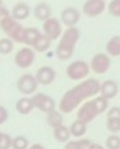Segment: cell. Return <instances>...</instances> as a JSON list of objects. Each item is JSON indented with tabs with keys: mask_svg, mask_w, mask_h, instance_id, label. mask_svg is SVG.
<instances>
[{
	"mask_svg": "<svg viewBox=\"0 0 120 149\" xmlns=\"http://www.w3.org/2000/svg\"><path fill=\"white\" fill-rule=\"evenodd\" d=\"M100 92V82L93 78L81 81L77 85L67 90L62 95L58 104L59 110L63 114L70 113L79 108L83 102L95 97Z\"/></svg>",
	"mask_w": 120,
	"mask_h": 149,
	"instance_id": "6da1fadb",
	"label": "cell"
},
{
	"mask_svg": "<svg viewBox=\"0 0 120 149\" xmlns=\"http://www.w3.org/2000/svg\"><path fill=\"white\" fill-rule=\"evenodd\" d=\"M109 106V101L100 95L93 97V99L83 102L77 109V118L86 124H90L96 118L105 112Z\"/></svg>",
	"mask_w": 120,
	"mask_h": 149,
	"instance_id": "7a4b0ae2",
	"label": "cell"
},
{
	"mask_svg": "<svg viewBox=\"0 0 120 149\" xmlns=\"http://www.w3.org/2000/svg\"><path fill=\"white\" fill-rule=\"evenodd\" d=\"M81 37V32L77 27L66 28L62 33L56 47V56L59 60H68L74 53L75 46Z\"/></svg>",
	"mask_w": 120,
	"mask_h": 149,
	"instance_id": "3957f363",
	"label": "cell"
},
{
	"mask_svg": "<svg viewBox=\"0 0 120 149\" xmlns=\"http://www.w3.org/2000/svg\"><path fill=\"white\" fill-rule=\"evenodd\" d=\"M0 29L7 36V38L11 39L15 43L21 44L25 28L10 15L6 13L0 17Z\"/></svg>",
	"mask_w": 120,
	"mask_h": 149,
	"instance_id": "277c9868",
	"label": "cell"
},
{
	"mask_svg": "<svg viewBox=\"0 0 120 149\" xmlns=\"http://www.w3.org/2000/svg\"><path fill=\"white\" fill-rule=\"evenodd\" d=\"M91 72L90 64L85 60H74L66 68V76L71 81H83Z\"/></svg>",
	"mask_w": 120,
	"mask_h": 149,
	"instance_id": "5b68a950",
	"label": "cell"
},
{
	"mask_svg": "<svg viewBox=\"0 0 120 149\" xmlns=\"http://www.w3.org/2000/svg\"><path fill=\"white\" fill-rule=\"evenodd\" d=\"M39 83L36 80V77L31 74H23L19 78L17 82V88L23 96L34 95L38 89Z\"/></svg>",
	"mask_w": 120,
	"mask_h": 149,
	"instance_id": "8992f818",
	"label": "cell"
},
{
	"mask_svg": "<svg viewBox=\"0 0 120 149\" xmlns=\"http://www.w3.org/2000/svg\"><path fill=\"white\" fill-rule=\"evenodd\" d=\"M36 53L33 47L25 46L17 51L14 55V63L19 68H29L35 62Z\"/></svg>",
	"mask_w": 120,
	"mask_h": 149,
	"instance_id": "52a82bcc",
	"label": "cell"
},
{
	"mask_svg": "<svg viewBox=\"0 0 120 149\" xmlns=\"http://www.w3.org/2000/svg\"><path fill=\"white\" fill-rule=\"evenodd\" d=\"M111 66V59L107 53L99 52L92 57L90 62V68L97 74H104L109 70Z\"/></svg>",
	"mask_w": 120,
	"mask_h": 149,
	"instance_id": "ba28073f",
	"label": "cell"
},
{
	"mask_svg": "<svg viewBox=\"0 0 120 149\" xmlns=\"http://www.w3.org/2000/svg\"><path fill=\"white\" fill-rule=\"evenodd\" d=\"M43 34L46 35L51 41L57 40L58 38L61 37L63 33L62 30V24L60 22V19H56V17H50V19H46L43 22Z\"/></svg>",
	"mask_w": 120,
	"mask_h": 149,
	"instance_id": "9c48e42d",
	"label": "cell"
},
{
	"mask_svg": "<svg viewBox=\"0 0 120 149\" xmlns=\"http://www.w3.org/2000/svg\"><path fill=\"white\" fill-rule=\"evenodd\" d=\"M31 98L35 108H37L38 110L46 114L55 109L56 107L55 101L53 98L45 93H35L34 95H32Z\"/></svg>",
	"mask_w": 120,
	"mask_h": 149,
	"instance_id": "30bf717a",
	"label": "cell"
},
{
	"mask_svg": "<svg viewBox=\"0 0 120 149\" xmlns=\"http://www.w3.org/2000/svg\"><path fill=\"white\" fill-rule=\"evenodd\" d=\"M107 8L105 0H87L83 3L81 10L89 17H97L101 15Z\"/></svg>",
	"mask_w": 120,
	"mask_h": 149,
	"instance_id": "8fae6325",
	"label": "cell"
},
{
	"mask_svg": "<svg viewBox=\"0 0 120 149\" xmlns=\"http://www.w3.org/2000/svg\"><path fill=\"white\" fill-rule=\"evenodd\" d=\"M81 21V11L77 7H65L60 13V22L66 28L75 27Z\"/></svg>",
	"mask_w": 120,
	"mask_h": 149,
	"instance_id": "7c38bea8",
	"label": "cell"
},
{
	"mask_svg": "<svg viewBox=\"0 0 120 149\" xmlns=\"http://www.w3.org/2000/svg\"><path fill=\"white\" fill-rule=\"evenodd\" d=\"M36 80L39 83V85L48 86L51 85L56 78V72L53 68L48 65H43L38 68L37 72L35 74Z\"/></svg>",
	"mask_w": 120,
	"mask_h": 149,
	"instance_id": "4fadbf2b",
	"label": "cell"
},
{
	"mask_svg": "<svg viewBox=\"0 0 120 149\" xmlns=\"http://www.w3.org/2000/svg\"><path fill=\"white\" fill-rule=\"evenodd\" d=\"M119 92V86L114 80H106L103 83H100V96L107 99L108 101L113 99Z\"/></svg>",
	"mask_w": 120,
	"mask_h": 149,
	"instance_id": "5bb4252c",
	"label": "cell"
},
{
	"mask_svg": "<svg viewBox=\"0 0 120 149\" xmlns=\"http://www.w3.org/2000/svg\"><path fill=\"white\" fill-rule=\"evenodd\" d=\"M30 15H31V7L26 2H17L15 5H13L10 13L11 17L19 22L27 19Z\"/></svg>",
	"mask_w": 120,
	"mask_h": 149,
	"instance_id": "9a60e30c",
	"label": "cell"
},
{
	"mask_svg": "<svg viewBox=\"0 0 120 149\" xmlns=\"http://www.w3.org/2000/svg\"><path fill=\"white\" fill-rule=\"evenodd\" d=\"M41 35L42 33L37 28H25L21 44H25L26 46L33 47Z\"/></svg>",
	"mask_w": 120,
	"mask_h": 149,
	"instance_id": "2e32d148",
	"label": "cell"
},
{
	"mask_svg": "<svg viewBox=\"0 0 120 149\" xmlns=\"http://www.w3.org/2000/svg\"><path fill=\"white\" fill-rule=\"evenodd\" d=\"M33 15L36 17V19L41 22H45L46 19H50L52 17V9L48 3L40 2L34 7Z\"/></svg>",
	"mask_w": 120,
	"mask_h": 149,
	"instance_id": "e0dca14e",
	"label": "cell"
},
{
	"mask_svg": "<svg viewBox=\"0 0 120 149\" xmlns=\"http://www.w3.org/2000/svg\"><path fill=\"white\" fill-rule=\"evenodd\" d=\"M15 109L21 116H27V114L31 113L35 109L32 98L29 96H23V97L19 98L15 103Z\"/></svg>",
	"mask_w": 120,
	"mask_h": 149,
	"instance_id": "ac0fdd59",
	"label": "cell"
},
{
	"mask_svg": "<svg viewBox=\"0 0 120 149\" xmlns=\"http://www.w3.org/2000/svg\"><path fill=\"white\" fill-rule=\"evenodd\" d=\"M63 122H64L63 113L60 110H57L56 108L46 114V123L52 129H55L60 126H62Z\"/></svg>",
	"mask_w": 120,
	"mask_h": 149,
	"instance_id": "d6986e66",
	"label": "cell"
},
{
	"mask_svg": "<svg viewBox=\"0 0 120 149\" xmlns=\"http://www.w3.org/2000/svg\"><path fill=\"white\" fill-rule=\"evenodd\" d=\"M106 53L112 57L120 56V36L115 35L107 41L105 46Z\"/></svg>",
	"mask_w": 120,
	"mask_h": 149,
	"instance_id": "ffe728a7",
	"label": "cell"
},
{
	"mask_svg": "<svg viewBox=\"0 0 120 149\" xmlns=\"http://www.w3.org/2000/svg\"><path fill=\"white\" fill-rule=\"evenodd\" d=\"M69 128V132H70V135L74 138H81L86 135L88 130V124L81 122L79 120H75L70 126L68 127Z\"/></svg>",
	"mask_w": 120,
	"mask_h": 149,
	"instance_id": "44dd1931",
	"label": "cell"
},
{
	"mask_svg": "<svg viewBox=\"0 0 120 149\" xmlns=\"http://www.w3.org/2000/svg\"><path fill=\"white\" fill-rule=\"evenodd\" d=\"M53 137L57 142L60 143H66L70 140V132H69V128L64 125L58 127V128L53 129Z\"/></svg>",
	"mask_w": 120,
	"mask_h": 149,
	"instance_id": "7402d4cb",
	"label": "cell"
},
{
	"mask_svg": "<svg viewBox=\"0 0 120 149\" xmlns=\"http://www.w3.org/2000/svg\"><path fill=\"white\" fill-rule=\"evenodd\" d=\"M91 140L86 138H79V140H69L64 144L63 149H89L91 146Z\"/></svg>",
	"mask_w": 120,
	"mask_h": 149,
	"instance_id": "603a6c76",
	"label": "cell"
},
{
	"mask_svg": "<svg viewBox=\"0 0 120 149\" xmlns=\"http://www.w3.org/2000/svg\"><path fill=\"white\" fill-rule=\"evenodd\" d=\"M52 41L47 37L46 35L42 34L41 36L39 37V39L37 40V42L35 43V45L33 46V49L37 52H45L47 51L48 49L50 48L51 46Z\"/></svg>",
	"mask_w": 120,
	"mask_h": 149,
	"instance_id": "cb8c5ba5",
	"label": "cell"
},
{
	"mask_svg": "<svg viewBox=\"0 0 120 149\" xmlns=\"http://www.w3.org/2000/svg\"><path fill=\"white\" fill-rule=\"evenodd\" d=\"M14 47V42L9 38H1L0 39V54L7 55L11 53Z\"/></svg>",
	"mask_w": 120,
	"mask_h": 149,
	"instance_id": "d4e9b609",
	"label": "cell"
},
{
	"mask_svg": "<svg viewBox=\"0 0 120 149\" xmlns=\"http://www.w3.org/2000/svg\"><path fill=\"white\" fill-rule=\"evenodd\" d=\"M106 128L111 134L120 132V118H106Z\"/></svg>",
	"mask_w": 120,
	"mask_h": 149,
	"instance_id": "484cf974",
	"label": "cell"
},
{
	"mask_svg": "<svg viewBox=\"0 0 120 149\" xmlns=\"http://www.w3.org/2000/svg\"><path fill=\"white\" fill-rule=\"evenodd\" d=\"M30 143L27 137L25 136H17L12 138V146L11 149H29Z\"/></svg>",
	"mask_w": 120,
	"mask_h": 149,
	"instance_id": "4316f807",
	"label": "cell"
},
{
	"mask_svg": "<svg viewBox=\"0 0 120 149\" xmlns=\"http://www.w3.org/2000/svg\"><path fill=\"white\" fill-rule=\"evenodd\" d=\"M106 149H120V136L117 134H111L105 140Z\"/></svg>",
	"mask_w": 120,
	"mask_h": 149,
	"instance_id": "83f0119b",
	"label": "cell"
},
{
	"mask_svg": "<svg viewBox=\"0 0 120 149\" xmlns=\"http://www.w3.org/2000/svg\"><path fill=\"white\" fill-rule=\"evenodd\" d=\"M107 10L113 17H120V0H111L107 5Z\"/></svg>",
	"mask_w": 120,
	"mask_h": 149,
	"instance_id": "f1b7e54d",
	"label": "cell"
},
{
	"mask_svg": "<svg viewBox=\"0 0 120 149\" xmlns=\"http://www.w3.org/2000/svg\"><path fill=\"white\" fill-rule=\"evenodd\" d=\"M11 146H12V138L9 135L3 133L0 141V149H11Z\"/></svg>",
	"mask_w": 120,
	"mask_h": 149,
	"instance_id": "f546056e",
	"label": "cell"
},
{
	"mask_svg": "<svg viewBox=\"0 0 120 149\" xmlns=\"http://www.w3.org/2000/svg\"><path fill=\"white\" fill-rule=\"evenodd\" d=\"M106 118H120V107L119 106H113L107 111Z\"/></svg>",
	"mask_w": 120,
	"mask_h": 149,
	"instance_id": "4dcf8cb0",
	"label": "cell"
},
{
	"mask_svg": "<svg viewBox=\"0 0 120 149\" xmlns=\"http://www.w3.org/2000/svg\"><path fill=\"white\" fill-rule=\"evenodd\" d=\"M8 120V111L4 106L0 105V126Z\"/></svg>",
	"mask_w": 120,
	"mask_h": 149,
	"instance_id": "1f68e13d",
	"label": "cell"
},
{
	"mask_svg": "<svg viewBox=\"0 0 120 149\" xmlns=\"http://www.w3.org/2000/svg\"><path fill=\"white\" fill-rule=\"evenodd\" d=\"M89 149H106V147H104L103 145L99 144V143H93L92 142L91 146Z\"/></svg>",
	"mask_w": 120,
	"mask_h": 149,
	"instance_id": "d6a6232c",
	"label": "cell"
},
{
	"mask_svg": "<svg viewBox=\"0 0 120 149\" xmlns=\"http://www.w3.org/2000/svg\"><path fill=\"white\" fill-rule=\"evenodd\" d=\"M29 149H46V148L42 144H39V143H35V144L31 145V146L29 147Z\"/></svg>",
	"mask_w": 120,
	"mask_h": 149,
	"instance_id": "836d02e7",
	"label": "cell"
},
{
	"mask_svg": "<svg viewBox=\"0 0 120 149\" xmlns=\"http://www.w3.org/2000/svg\"><path fill=\"white\" fill-rule=\"evenodd\" d=\"M3 10V1L2 0H0V13Z\"/></svg>",
	"mask_w": 120,
	"mask_h": 149,
	"instance_id": "e575fe53",
	"label": "cell"
},
{
	"mask_svg": "<svg viewBox=\"0 0 120 149\" xmlns=\"http://www.w3.org/2000/svg\"><path fill=\"white\" fill-rule=\"evenodd\" d=\"M2 134H3L2 132H0V141H1V138H2Z\"/></svg>",
	"mask_w": 120,
	"mask_h": 149,
	"instance_id": "d590c367",
	"label": "cell"
}]
</instances>
